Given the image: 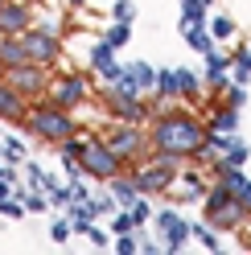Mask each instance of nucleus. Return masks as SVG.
<instances>
[{
  "mask_svg": "<svg viewBox=\"0 0 251 255\" xmlns=\"http://www.w3.org/2000/svg\"><path fill=\"white\" fill-rule=\"evenodd\" d=\"M210 4H214V0H181V21L206 25L210 21Z\"/></svg>",
  "mask_w": 251,
  "mask_h": 255,
  "instance_id": "nucleus-22",
  "label": "nucleus"
},
{
  "mask_svg": "<svg viewBox=\"0 0 251 255\" xmlns=\"http://www.w3.org/2000/svg\"><path fill=\"white\" fill-rule=\"evenodd\" d=\"M148 144H152V156H169V161H198L202 144H206V124L194 120L190 111H165V116H152Z\"/></svg>",
  "mask_w": 251,
  "mask_h": 255,
  "instance_id": "nucleus-1",
  "label": "nucleus"
},
{
  "mask_svg": "<svg viewBox=\"0 0 251 255\" xmlns=\"http://www.w3.org/2000/svg\"><path fill=\"white\" fill-rule=\"evenodd\" d=\"M0 156H4L8 165H25L29 161V148L21 136H0Z\"/></svg>",
  "mask_w": 251,
  "mask_h": 255,
  "instance_id": "nucleus-19",
  "label": "nucleus"
},
{
  "mask_svg": "<svg viewBox=\"0 0 251 255\" xmlns=\"http://www.w3.org/2000/svg\"><path fill=\"white\" fill-rule=\"evenodd\" d=\"M177 83H181V99H185V103H198V99H202V83H206V78H198L194 70L177 66Z\"/></svg>",
  "mask_w": 251,
  "mask_h": 255,
  "instance_id": "nucleus-20",
  "label": "nucleus"
},
{
  "mask_svg": "<svg viewBox=\"0 0 251 255\" xmlns=\"http://www.w3.org/2000/svg\"><path fill=\"white\" fill-rule=\"evenodd\" d=\"M128 210H132V222H136V227H144V222L152 218V206L144 202V194H140V198H136V202L128 206Z\"/></svg>",
  "mask_w": 251,
  "mask_h": 255,
  "instance_id": "nucleus-32",
  "label": "nucleus"
},
{
  "mask_svg": "<svg viewBox=\"0 0 251 255\" xmlns=\"http://www.w3.org/2000/svg\"><path fill=\"white\" fill-rule=\"evenodd\" d=\"M227 103L243 111V103H247V83H231V87H227Z\"/></svg>",
  "mask_w": 251,
  "mask_h": 255,
  "instance_id": "nucleus-36",
  "label": "nucleus"
},
{
  "mask_svg": "<svg viewBox=\"0 0 251 255\" xmlns=\"http://www.w3.org/2000/svg\"><path fill=\"white\" fill-rule=\"evenodd\" d=\"M0 214H4V218H25L29 206H25L21 198H4V202H0Z\"/></svg>",
  "mask_w": 251,
  "mask_h": 255,
  "instance_id": "nucleus-35",
  "label": "nucleus"
},
{
  "mask_svg": "<svg viewBox=\"0 0 251 255\" xmlns=\"http://www.w3.org/2000/svg\"><path fill=\"white\" fill-rule=\"evenodd\" d=\"M103 140H107V144H112V148L124 156V165H128V169H136L140 161H148V156H152L148 132H144L140 124H124V120H116V128H107Z\"/></svg>",
  "mask_w": 251,
  "mask_h": 255,
  "instance_id": "nucleus-6",
  "label": "nucleus"
},
{
  "mask_svg": "<svg viewBox=\"0 0 251 255\" xmlns=\"http://www.w3.org/2000/svg\"><path fill=\"white\" fill-rule=\"evenodd\" d=\"M202 218H206L214 231H235L247 218V202L235 194L227 181H218V185L206 189V198H202Z\"/></svg>",
  "mask_w": 251,
  "mask_h": 255,
  "instance_id": "nucleus-3",
  "label": "nucleus"
},
{
  "mask_svg": "<svg viewBox=\"0 0 251 255\" xmlns=\"http://www.w3.org/2000/svg\"><path fill=\"white\" fill-rule=\"evenodd\" d=\"M247 45H251V41H247Z\"/></svg>",
  "mask_w": 251,
  "mask_h": 255,
  "instance_id": "nucleus-42",
  "label": "nucleus"
},
{
  "mask_svg": "<svg viewBox=\"0 0 251 255\" xmlns=\"http://www.w3.org/2000/svg\"><path fill=\"white\" fill-rule=\"evenodd\" d=\"M210 83V91H227L235 78H231V54H223V50H210L206 54V74H202Z\"/></svg>",
  "mask_w": 251,
  "mask_h": 255,
  "instance_id": "nucleus-14",
  "label": "nucleus"
},
{
  "mask_svg": "<svg viewBox=\"0 0 251 255\" xmlns=\"http://www.w3.org/2000/svg\"><path fill=\"white\" fill-rule=\"evenodd\" d=\"M91 95V83L83 74H58V78H50V91H45V99L50 103H58V107H78Z\"/></svg>",
  "mask_w": 251,
  "mask_h": 255,
  "instance_id": "nucleus-10",
  "label": "nucleus"
},
{
  "mask_svg": "<svg viewBox=\"0 0 251 255\" xmlns=\"http://www.w3.org/2000/svg\"><path fill=\"white\" fill-rule=\"evenodd\" d=\"M87 239H91L95 247H112V239H107V231H103V227H91V231H87Z\"/></svg>",
  "mask_w": 251,
  "mask_h": 255,
  "instance_id": "nucleus-38",
  "label": "nucleus"
},
{
  "mask_svg": "<svg viewBox=\"0 0 251 255\" xmlns=\"http://www.w3.org/2000/svg\"><path fill=\"white\" fill-rule=\"evenodd\" d=\"M190 227H194V239H198V243L206 247V251H223V247H218V231L210 227L206 218H202V222H190Z\"/></svg>",
  "mask_w": 251,
  "mask_h": 255,
  "instance_id": "nucleus-25",
  "label": "nucleus"
},
{
  "mask_svg": "<svg viewBox=\"0 0 251 255\" xmlns=\"http://www.w3.org/2000/svg\"><path fill=\"white\" fill-rule=\"evenodd\" d=\"M21 202L29 206V214H45L50 210V194H45V189H25Z\"/></svg>",
  "mask_w": 251,
  "mask_h": 255,
  "instance_id": "nucleus-27",
  "label": "nucleus"
},
{
  "mask_svg": "<svg viewBox=\"0 0 251 255\" xmlns=\"http://www.w3.org/2000/svg\"><path fill=\"white\" fill-rule=\"evenodd\" d=\"M132 173V181H136V189L144 198H152V194H169L177 181H181V161H169V156H148V161H140L136 169H128Z\"/></svg>",
  "mask_w": 251,
  "mask_h": 255,
  "instance_id": "nucleus-4",
  "label": "nucleus"
},
{
  "mask_svg": "<svg viewBox=\"0 0 251 255\" xmlns=\"http://www.w3.org/2000/svg\"><path fill=\"white\" fill-rule=\"evenodd\" d=\"M99 99L107 107L112 120H124V124H148L152 120V103L144 95H128V91H116V87H103Z\"/></svg>",
  "mask_w": 251,
  "mask_h": 255,
  "instance_id": "nucleus-7",
  "label": "nucleus"
},
{
  "mask_svg": "<svg viewBox=\"0 0 251 255\" xmlns=\"http://www.w3.org/2000/svg\"><path fill=\"white\" fill-rule=\"evenodd\" d=\"M231 78L235 83H251V45L231 50Z\"/></svg>",
  "mask_w": 251,
  "mask_h": 255,
  "instance_id": "nucleus-21",
  "label": "nucleus"
},
{
  "mask_svg": "<svg viewBox=\"0 0 251 255\" xmlns=\"http://www.w3.org/2000/svg\"><path fill=\"white\" fill-rule=\"evenodd\" d=\"M156 231H161L165 251H169V255H173V251H181V247L194 239V227H190V222H185L177 210H156Z\"/></svg>",
  "mask_w": 251,
  "mask_h": 255,
  "instance_id": "nucleus-11",
  "label": "nucleus"
},
{
  "mask_svg": "<svg viewBox=\"0 0 251 255\" xmlns=\"http://www.w3.org/2000/svg\"><path fill=\"white\" fill-rule=\"evenodd\" d=\"M66 214H70V222H74V231H78V235H87L91 227H95V210H91V198L70 202V206H66Z\"/></svg>",
  "mask_w": 251,
  "mask_h": 255,
  "instance_id": "nucleus-16",
  "label": "nucleus"
},
{
  "mask_svg": "<svg viewBox=\"0 0 251 255\" xmlns=\"http://www.w3.org/2000/svg\"><path fill=\"white\" fill-rule=\"evenodd\" d=\"M25 50H29V62H41V66H54L62 58V37L54 29H25L21 33Z\"/></svg>",
  "mask_w": 251,
  "mask_h": 255,
  "instance_id": "nucleus-9",
  "label": "nucleus"
},
{
  "mask_svg": "<svg viewBox=\"0 0 251 255\" xmlns=\"http://www.w3.org/2000/svg\"><path fill=\"white\" fill-rule=\"evenodd\" d=\"M107 62H116V45L107 41V37H99L95 45H91V66L99 70V66H107Z\"/></svg>",
  "mask_w": 251,
  "mask_h": 255,
  "instance_id": "nucleus-26",
  "label": "nucleus"
},
{
  "mask_svg": "<svg viewBox=\"0 0 251 255\" xmlns=\"http://www.w3.org/2000/svg\"><path fill=\"white\" fill-rule=\"evenodd\" d=\"M4 78L25 95L29 103L45 99V91H50V66H41V62H21V66H8Z\"/></svg>",
  "mask_w": 251,
  "mask_h": 255,
  "instance_id": "nucleus-8",
  "label": "nucleus"
},
{
  "mask_svg": "<svg viewBox=\"0 0 251 255\" xmlns=\"http://www.w3.org/2000/svg\"><path fill=\"white\" fill-rule=\"evenodd\" d=\"M156 95H161V99H181L177 70H156Z\"/></svg>",
  "mask_w": 251,
  "mask_h": 255,
  "instance_id": "nucleus-23",
  "label": "nucleus"
},
{
  "mask_svg": "<svg viewBox=\"0 0 251 255\" xmlns=\"http://www.w3.org/2000/svg\"><path fill=\"white\" fill-rule=\"evenodd\" d=\"M21 132H29L33 140H45V144H62V140L78 136V120L70 116V107H58L50 99L29 103V116L17 124Z\"/></svg>",
  "mask_w": 251,
  "mask_h": 255,
  "instance_id": "nucleus-2",
  "label": "nucleus"
},
{
  "mask_svg": "<svg viewBox=\"0 0 251 255\" xmlns=\"http://www.w3.org/2000/svg\"><path fill=\"white\" fill-rule=\"evenodd\" d=\"M181 33H185V45H190L194 54H202V58L218 45L214 33H210V25H190V21H181Z\"/></svg>",
  "mask_w": 251,
  "mask_h": 255,
  "instance_id": "nucleus-15",
  "label": "nucleus"
},
{
  "mask_svg": "<svg viewBox=\"0 0 251 255\" xmlns=\"http://www.w3.org/2000/svg\"><path fill=\"white\" fill-rule=\"evenodd\" d=\"M206 128H210V132H239V107L223 103V107H218L214 116L206 120Z\"/></svg>",
  "mask_w": 251,
  "mask_h": 255,
  "instance_id": "nucleus-17",
  "label": "nucleus"
},
{
  "mask_svg": "<svg viewBox=\"0 0 251 255\" xmlns=\"http://www.w3.org/2000/svg\"><path fill=\"white\" fill-rule=\"evenodd\" d=\"M78 165H83V173H87V177H99V181H107V177H120V173H128L124 156H120L112 144H107L103 136H91V140H83Z\"/></svg>",
  "mask_w": 251,
  "mask_h": 255,
  "instance_id": "nucleus-5",
  "label": "nucleus"
},
{
  "mask_svg": "<svg viewBox=\"0 0 251 255\" xmlns=\"http://www.w3.org/2000/svg\"><path fill=\"white\" fill-rule=\"evenodd\" d=\"M25 29H33V8L21 0H4L0 4V37H21Z\"/></svg>",
  "mask_w": 251,
  "mask_h": 255,
  "instance_id": "nucleus-12",
  "label": "nucleus"
},
{
  "mask_svg": "<svg viewBox=\"0 0 251 255\" xmlns=\"http://www.w3.org/2000/svg\"><path fill=\"white\" fill-rule=\"evenodd\" d=\"M25 185L29 189H45V169L33 165V161H25Z\"/></svg>",
  "mask_w": 251,
  "mask_h": 255,
  "instance_id": "nucleus-31",
  "label": "nucleus"
},
{
  "mask_svg": "<svg viewBox=\"0 0 251 255\" xmlns=\"http://www.w3.org/2000/svg\"><path fill=\"white\" fill-rule=\"evenodd\" d=\"M128 70H132V78L140 83V91H144V95L156 91V66H148V62H132Z\"/></svg>",
  "mask_w": 251,
  "mask_h": 255,
  "instance_id": "nucleus-24",
  "label": "nucleus"
},
{
  "mask_svg": "<svg viewBox=\"0 0 251 255\" xmlns=\"http://www.w3.org/2000/svg\"><path fill=\"white\" fill-rule=\"evenodd\" d=\"M206 25H210L214 41H231V33H235V21H231V17H210Z\"/></svg>",
  "mask_w": 251,
  "mask_h": 255,
  "instance_id": "nucleus-30",
  "label": "nucleus"
},
{
  "mask_svg": "<svg viewBox=\"0 0 251 255\" xmlns=\"http://www.w3.org/2000/svg\"><path fill=\"white\" fill-rule=\"evenodd\" d=\"M0 4H4V0H0Z\"/></svg>",
  "mask_w": 251,
  "mask_h": 255,
  "instance_id": "nucleus-41",
  "label": "nucleus"
},
{
  "mask_svg": "<svg viewBox=\"0 0 251 255\" xmlns=\"http://www.w3.org/2000/svg\"><path fill=\"white\" fill-rule=\"evenodd\" d=\"M70 235H74V222H66V218H54L50 222V239H54V243H66Z\"/></svg>",
  "mask_w": 251,
  "mask_h": 255,
  "instance_id": "nucleus-33",
  "label": "nucleus"
},
{
  "mask_svg": "<svg viewBox=\"0 0 251 255\" xmlns=\"http://www.w3.org/2000/svg\"><path fill=\"white\" fill-rule=\"evenodd\" d=\"M25 116H29V99L8 83V78H0V120L4 124H21Z\"/></svg>",
  "mask_w": 251,
  "mask_h": 255,
  "instance_id": "nucleus-13",
  "label": "nucleus"
},
{
  "mask_svg": "<svg viewBox=\"0 0 251 255\" xmlns=\"http://www.w3.org/2000/svg\"><path fill=\"white\" fill-rule=\"evenodd\" d=\"M112 21H136V4H132V0H116V4H112Z\"/></svg>",
  "mask_w": 251,
  "mask_h": 255,
  "instance_id": "nucleus-34",
  "label": "nucleus"
},
{
  "mask_svg": "<svg viewBox=\"0 0 251 255\" xmlns=\"http://www.w3.org/2000/svg\"><path fill=\"white\" fill-rule=\"evenodd\" d=\"M0 62H4V70H8V66H21V62H29L25 41H21V37H0Z\"/></svg>",
  "mask_w": 251,
  "mask_h": 255,
  "instance_id": "nucleus-18",
  "label": "nucleus"
},
{
  "mask_svg": "<svg viewBox=\"0 0 251 255\" xmlns=\"http://www.w3.org/2000/svg\"><path fill=\"white\" fill-rule=\"evenodd\" d=\"M70 8H83V0H70Z\"/></svg>",
  "mask_w": 251,
  "mask_h": 255,
  "instance_id": "nucleus-39",
  "label": "nucleus"
},
{
  "mask_svg": "<svg viewBox=\"0 0 251 255\" xmlns=\"http://www.w3.org/2000/svg\"><path fill=\"white\" fill-rule=\"evenodd\" d=\"M91 210H95V218H99V214H116L120 202H116L112 189H107V194H91Z\"/></svg>",
  "mask_w": 251,
  "mask_h": 255,
  "instance_id": "nucleus-29",
  "label": "nucleus"
},
{
  "mask_svg": "<svg viewBox=\"0 0 251 255\" xmlns=\"http://www.w3.org/2000/svg\"><path fill=\"white\" fill-rule=\"evenodd\" d=\"M0 78H4V62H0Z\"/></svg>",
  "mask_w": 251,
  "mask_h": 255,
  "instance_id": "nucleus-40",
  "label": "nucleus"
},
{
  "mask_svg": "<svg viewBox=\"0 0 251 255\" xmlns=\"http://www.w3.org/2000/svg\"><path fill=\"white\" fill-rule=\"evenodd\" d=\"M103 37L112 41L116 50H124V45L132 41V25H128V21H116V25H107V33H103Z\"/></svg>",
  "mask_w": 251,
  "mask_h": 255,
  "instance_id": "nucleus-28",
  "label": "nucleus"
},
{
  "mask_svg": "<svg viewBox=\"0 0 251 255\" xmlns=\"http://www.w3.org/2000/svg\"><path fill=\"white\" fill-rule=\"evenodd\" d=\"M120 74H124V66H120V62H107V66H99V78H103V83H116Z\"/></svg>",
  "mask_w": 251,
  "mask_h": 255,
  "instance_id": "nucleus-37",
  "label": "nucleus"
}]
</instances>
